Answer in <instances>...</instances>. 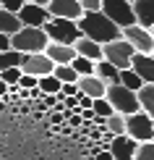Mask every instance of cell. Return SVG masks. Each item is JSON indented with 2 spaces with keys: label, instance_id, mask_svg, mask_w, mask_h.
<instances>
[{
  "label": "cell",
  "instance_id": "6da1fadb",
  "mask_svg": "<svg viewBox=\"0 0 154 160\" xmlns=\"http://www.w3.org/2000/svg\"><path fill=\"white\" fill-rule=\"evenodd\" d=\"M78 26H81L84 37L97 39V42H102V45L123 37V29L102 11H84V16L78 18Z\"/></svg>",
  "mask_w": 154,
  "mask_h": 160
},
{
  "label": "cell",
  "instance_id": "7a4b0ae2",
  "mask_svg": "<svg viewBox=\"0 0 154 160\" xmlns=\"http://www.w3.org/2000/svg\"><path fill=\"white\" fill-rule=\"evenodd\" d=\"M50 45V37L42 26H21L16 34H11V48L26 52H44Z\"/></svg>",
  "mask_w": 154,
  "mask_h": 160
},
{
  "label": "cell",
  "instance_id": "3957f363",
  "mask_svg": "<svg viewBox=\"0 0 154 160\" xmlns=\"http://www.w3.org/2000/svg\"><path fill=\"white\" fill-rule=\"evenodd\" d=\"M107 100L112 102V108H115V113H123V116H131V113L141 110V102H138V92L131 89V87L125 84H110L107 87Z\"/></svg>",
  "mask_w": 154,
  "mask_h": 160
},
{
  "label": "cell",
  "instance_id": "277c9868",
  "mask_svg": "<svg viewBox=\"0 0 154 160\" xmlns=\"http://www.w3.org/2000/svg\"><path fill=\"white\" fill-rule=\"evenodd\" d=\"M44 32H47V37L52 42H65V45H73L78 37H84L76 18H60V16H52L44 24Z\"/></svg>",
  "mask_w": 154,
  "mask_h": 160
},
{
  "label": "cell",
  "instance_id": "5b68a950",
  "mask_svg": "<svg viewBox=\"0 0 154 160\" xmlns=\"http://www.w3.org/2000/svg\"><path fill=\"white\" fill-rule=\"evenodd\" d=\"M102 13H107L120 29H125L131 24H138L136 11H133V0H102Z\"/></svg>",
  "mask_w": 154,
  "mask_h": 160
},
{
  "label": "cell",
  "instance_id": "8992f818",
  "mask_svg": "<svg viewBox=\"0 0 154 160\" xmlns=\"http://www.w3.org/2000/svg\"><path fill=\"white\" fill-rule=\"evenodd\" d=\"M102 52H105V58H107V61H110V63H115L118 68H128V66H131V61H133V55H136L133 45H131L125 37L112 39V42H105V45H102Z\"/></svg>",
  "mask_w": 154,
  "mask_h": 160
},
{
  "label": "cell",
  "instance_id": "52a82bcc",
  "mask_svg": "<svg viewBox=\"0 0 154 160\" xmlns=\"http://www.w3.org/2000/svg\"><path fill=\"white\" fill-rule=\"evenodd\" d=\"M125 121H128V134L133 139H138V142H149V139H154V118L146 110L131 113V116H125Z\"/></svg>",
  "mask_w": 154,
  "mask_h": 160
},
{
  "label": "cell",
  "instance_id": "ba28073f",
  "mask_svg": "<svg viewBox=\"0 0 154 160\" xmlns=\"http://www.w3.org/2000/svg\"><path fill=\"white\" fill-rule=\"evenodd\" d=\"M123 37L133 45L136 52H154V34L152 29H146L141 24H131L123 29Z\"/></svg>",
  "mask_w": 154,
  "mask_h": 160
},
{
  "label": "cell",
  "instance_id": "9c48e42d",
  "mask_svg": "<svg viewBox=\"0 0 154 160\" xmlns=\"http://www.w3.org/2000/svg\"><path fill=\"white\" fill-rule=\"evenodd\" d=\"M21 71L24 74H34V76H47L55 71V61L47 52H26L21 61Z\"/></svg>",
  "mask_w": 154,
  "mask_h": 160
},
{
  "label": "cell",
  "instance_id": "30bf717a",
  "mask_svg": "<svg viewBox=\"0 0 154 160\" xmlns=\"http://www.w3.org/2000/svg\"><path fill=\"white\" fill-rule=\"evenodd\" d=\"M18 18H21L24 26H42L52 18V13L47 5H39V3H24V8L18 11Z\"/></svg>",
  "mask_w": 154,
  "mask_h": 160
},
{
  "label": "cell",
  "instance_id": "8fae6325",
  "mask_svg": "<svg viewBox=\"0 0 154 160\" xmlns=\"http://www.w3.org/2000/svg\"><path fill=\"white\" fill-rule=\"evenodd\" d=\"M138 150V139H133L131 134H115L110 142V152L115 155V160H133Z\"/></svg>",
  "mask_w": 154,
  "mask_h": 160
},
{
  "label": "cell",
  "instance_id": "7c38bea8",
  "mask_svg": "<svg viewBox=\"0 0 154 160\" xmlns=\"http://www.w3.org/2000/svg\"><path fill=\"white\" fill-rule=\"evenodd\" d=\"M47 8L52 16H60V18H81L84 16V5L81 0H50Z\"/></svg>",
  "mask_w": 154,
  "mask_h": 160
},
{
  "label": "cell",
  "instance_id": "4fadbf2b",
  "mask_svg": "<svg viewBox=\"0 0 154 160\" xmlns=\"http://www.w3.org/2000/svg\"><path fill=\"white\" fill-rule=\"evenodd\" d=\"M131 66L136 68V74L141 76L146 84H154V55L152 52H136Z\"/></svg>",
  "mask_w": 154,
  "mask_h": 160
},
{
  "label": "cell",
  "instance_id": "5bb4252c",
  "mask_svg": "<svg viewBox=\"0 0 154 160\" xmlns=\"http://www.w3.org/2000/svg\"><path fill=\"white\" fill-rule=\"evenodd\" d=\"M78 87H81V92L84 95H89V97H105L107 95V84L105 79H99L97 74H89V76H78Z\"/></svg>",
  "mask_w": 154,
  "mask_h": 160
},
{
  "label": "cell",
  "instance_id": "9a60e30c",
  "mask_svg": "<svg viewBox=\"0 0 154 160\" xmlns=\"http://www.w3.org/2000/svg\"><path fill=\"white\" fill-rule=\"evenodd\" d=\"M73 48H76V52H78V55L91 58V61H102V58H105V52H102V42H97V39L78 37L76 42H73Z\"/></svg>",
  "mask_w": 154,
  "mask_h": 160
},
{
  "label": "cell",
  "instance_id": "2e32d148",
  "mask_svg": "<svg viewBox=\"0 0 154 160\" xmlns=\"http://www.w3.org/2000/svg\"><path fill=\"white\" fill-rule=\"evenodd\" d=\"M44 52H47V55H50L55 63H71L73 58L78 55L73 45H65V42H52V39H50V45H47V50H44Z\"/></svg>",
  "mask_w": 154,
  "mask_h": 160
},
{
  "label": "cell",
  "instance_id": "e0dca14e",
  "mask_svg": "<svg viewBox=\"0 0 154 160\" xmlns=\"http://www.w3.org/2000/svg\"><path fill=\"white\" fill-rule=\"evenodd\" d=\"M133 11H136V21L152 29L154 26V0H133Z\"/></svg>",
  "mask_w": 154,
  "mask_h": 160
},
{
  "label": "cell",
  "instance_id": "ac0fdd59",
  "mask_svg": "<svg viewBox=\"0 0 154 160\" xmlns=\"http://www.w3.org/2000/svg\"><path fill=\"white\" fill-rule=\"evenodd\" d=\"M94 74H97L99 79H105L107 84H115V82H120V68H118L115 63H110L107 58L97 61V66H94Z\"/></svg>",
  "mask_w": 154,
  "mask_h": 160
},
{
  "label": "cell",
  "instance_id": "d6986e66",
  "mask_svg": "<svg viewBox=\"0 0 154 160\" xmlns=\"http://www.w3.org/2000/svg\"><path fill=\"white\" fill-rule=\"evenodd\" d=\"M21 18H18V13H13L8 8H3L0 5V32H5V34H16L18 29H21Z\"/></svg>",
  "mask_w": 154,
  "mask_h": 160
},
{
  "label": "cell",
  "instance_id": "ffe728a7",
  "mask_svg": "<svg viewBox=\"0 0 154 160\" xmlns=\"http://www.w3.org/2000/svg\"><path fill=\"white\" fill-rule=\"evenodd\" d=\"M21 61H24V52L21 50H16V48L0 50V71L13 68V66H21Z\"/></svg>",
  "mask_w": 154,
  "mask_h": 160
},
{
  "label": "cell",
  "instance_id": "44dd1931",
  "mask_svg": "<svg viewBox=\"0 0 154 160\" xmlns=\"http://www.w3.org/2000/svg\"><path fill=\"white\" fill-rule=\"evenodd\" d=\"M120 84H125V87H131V89L138 92L146 82L136 74V68H133V66H128V68H120Z\"/></svg>",
  "mask_w": 154,
  "mask_h": 160
},
{
  "label": "cell",
  "instance_id": "7402d4cb",
  "mask_svg": "<svg viewBox=\"0 0 154 160\" xmlns=\"http://www.w3.org/2000/svg\"><path fill=\"white\" fill-rule=\"evenodd\" d=\"M105 126H107L110 134H128V121H125L123 113H112V116H107Z\"/></svg>",
  "mask_w": 154,
  "mask_h": 160
},
{
  "label": "cell",
  "instance_id": "603a6c76",
  "mask_svg": "<svg viewBox=\"0 0 154 160\" xmlns=\"http://www.w3.org/2000/svg\"><path fill=\"white\" fill-rule=\"evenodd\" d=\"M138 102H141V110H146L154 118V84H144L138 89Z\"/></svg>",
  "mask_w": 154,
  "mask_h": 160
},
{
  "label": "cell",
  "instance_id": "cb8c5ba5",
  "mask_svg": "<svg viewBox=\"0 0 154 160\" xmlns=\"http://www.w3.org/2000/svg\"><path fill=\"white\" fill-rule=\"evenodd\" d=\"M39 89L44 92V95H58L60 89H63V82L55 76V74H47V76H39Z\"/></svg>",
  "mask_w": 154,
  "mask_h": 160
},
{
  "label": "cell",
  "instance_id": "d4e9b609",
  "mask_svg": "<svg viewBox=\"0 0 154 160\" xmlns=\"http://www.w3.org/2000/svg\"><path fill=\"white\" fill-rule=\"evenodd\" d=\"M71 66L78 71V76H89V74H94L97 61H91V58H84V55H76V58L71 61Z\"/></svg>",
  "mask_w": 154,
  "mask_h": 160
},
{
  "label": "cell",
  "instance_id": "484cf974",
  "mask_svg": "<svg viewBox=\"0 0 154 160\" xmlns=\"http://www.w3.org/2000/svg\"><path fill=\"white\" fill-rule=\"evenodd\" d=\"M60 82H78V71L73 68L71 63H55V71H52Z\"/></svg>",
  "mask_w": 154,
  "mask_h": 160
},
{
  "label": "cell",
  "instance_id": "4316f807",
  "mask_svg": "<svg viewBox=\"0 0 154 160\" xmlns=\"http://www.w3.org/2000/svg\"><path fill=\"white\" fill-rule=\"evenodd\" d=\"M91 110H94L97 116H102V118H107V116H112V113H115V108H112V102L107 100V95H105V97H94Z\"/></svg>",
  "mask_w": 154,
  "mask_h": 160
},
{
  "label": "cell",
  "instance_id": "83f0119b",
  "mask_svg": "<svg viewBox=\"0 0 154 160\" xmlns=\"http://www.w3.org/2000/svg\"><path fill=\"white\" fill-rule=\"evenodd\" d=\"M133 160H154V139L138 142V150H136V158Z\"/></svg>",
  "mask_w": 154,
  "mask_h": 160
},
{
  "label": "cell",
  "instance_id": "f1b7e54d",
  "mask_svg": "<svg viewBox=\"0 0 154 160\" xmlns=\"http://www.w3.org/2000/svg\"><path fill=\"white\" fill-rule=\"evenodd\" d=\"M21 76H24L21 66H13V68L0 71V79H3V82H8V84H18V79H21Z\"/></svg>",
  "mask_w": 154,
  "mask_h": 160
},
{
  "label": "cell",
  "instance_id": "f546056e",
  "mask_svg": "<svg viewBox=\"0 0 154 160\" xmlns=\"http://www.w3.org/2000/svg\"><path fill=\"white\" fill-rule=\"evenodd\" d=\"M18 84H21V89H34V87H39V76H34V74H24L21 79H18Z\"/></svg>",
  "mask_w": 154,
  "mask_h": 160
},
{
  "label": "cell",
  "instance_id": "4dcf8cb0",
  "mask_svg": "<svg viewBox=\"0 0 154 160\" xmlns=\"http://www.w3.org/2000/svg\"><path fill=\"white\" fill-rule=\"evenodd\" d=\"M24 3H26V0H0V5H3V8H8V11H13V13L21 11Z\"/></svg>",
  "mask_w": 154,
  "mask_h": 160
},
{
  "label": "cell",
  "instance_id": "1f68e13d",
  "mask_svg": "<svg viewBox=\"0 0 154 160\" xmlns=\"http://www.w3.org/2000/svg\"><path fill=\"white\" fill-rule=\"evenodd\" d=\"M84 11H102V0H81Z\"/></svg>",
  "mask_w": 154,
  "mask_h": 160
},
{
  "label": "cell",
  "instance_id": "d6a6232c",
  "mask_svg": "<svg viewBox=\"0 0 154 160\" xmlns=\"http://www.w3.org/2000/svg\"><path fill=\"white\" fill-rule=\"evenodd\" d=\"M47 116H50V121H52V123H63L65 113H63V110H52V113H47Z\"/></svg>",
  "mask_w": 154,
  "mask_h": 160
},
{
  "label": "cell",
  "instance_id": "836d02e7",
  "mask_svg": "<svg viewBox=\"0 0 154 160\" xmlns=\"http://www.w3.org/2000/svg\"><path fill=\"white\" fill-rule=\"evenodd\" d=\"M8 95H11V84L0 79V97H3V100H8Z\"/></svg>",
  "mask_w": 154,
  "mask_h": 160
},
{
  "label": "cell",
  "instance_id": "e575fe53",
  "mask_svg": "<svg viewBox=\"0 0 154 160\" xmlns=\"http://www.w3.org/2000/svg\"><path fill=\"white\" fill-rule=\"evenodd\" d=\"M8 48H11V34L0 32V50H8Z\"/></svg>",
  "mask_w": 154,
  "mask_h": 160
},
{
  "label": "cell",
  "instance_id": "d590c367",
  "mask_svg": "<svg viewBox=\"0 0 154 160\" xmlns=\"http://www.w3.org/2000/svg\"><path fill=\"white\" fill-rule=\"evenodd\" d=\"M94 160H115V155H112V152H110V150H99Z\"/></svg>",
  "mask_w": 154,
  "mask_h": 160
},
{
  "label": "cell",
  "instance_id": "8d00e7d4",
  "mask_svg": "<svg viewBox=\"0 0 154 160\" xmlns=\"http://www.w3.org/2000/svg\"><path fill=\"white\" fill-rule=\"evenodd\" d=\"M26 3H39V5H47L50 0H26Z\"/></svg>",
  "mask_w": 154,
  "mask_h": 160
},
{
  "label": "cell",
  "instance_id": "74e56055",
  "mask_svg": "<svg viewBox=\"0 0 154 160\" xmlns=\"http://www.w3.org/2000/svg\"><path fill=\"white\" fill-rule=\"evenodd\" d=\"M152 34H154V26H152Z\"/></svg>",
  "mask_w": 154,
  "mask_h": 160
},
{
  "label": "cell",
  "instance_id": "f35d334b",
  "mask_svg": "<svg viewBox=\"0 0 154 160\" xmlns=\"http://www.w3.org/2000/svg\"><path fill=\"white\" fill-rule=\"evenodd\" d=\"M152 55H154V52H152Z\"/></svg>",
  "mask_w": 154,
  "mask_h": 160
}]
</instances>
